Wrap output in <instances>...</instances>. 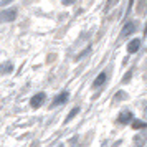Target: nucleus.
I'll return each mask as SVG.
<instances>
[{
	"label": "nucleus",
	"instance_id": "obj_1",
	"mask_svg": "<svg viewBox=\"0 0 147 147\" xmlns=\"http://www.w3.org/2000/svg\"><path fill=\"white\" fill-rule=\"evenodd\" d=\"M45 99H47V94H45V93H36L33 98L30 99V104H32V107L36 109V107H40L41 104L45 102Z\"/></svg>",
	"mask_w": 147,
	"mask_h": 147
},
{
	"label": "nucleus",
	"instance_id": "obj_2",
	"mask_svg": "<svg viewBox=\"0 0 147 147\" xmlns=\"http://www.w3.org/2000/svg\"><path fill=\"white\" fill-rule=\"evenodd\" d=\"M15 17H17V10H13V8L0 12V22H12L15 20Z\"/></svg>",
	"mask_w": 147,
	"mask_h": 147
},
{
	"label": "nucleus",
	"instance_id": "obj_3",
	"mask_svg": "<svg viewBox=\"0 0 147 147\" xmlns=\"http://www.w3.org/2000/svg\"><path fill=\"white\" fill-rule=\"evenodd\" d=\"M136 28H137V23H136V22H129V23H126L124 28L121 30V38L129 36L131 33H134V32H136Z\"/></svg>",
	"mask_w": 147,
	"mask_h": 147
},
{
	"label": "nucleus",
	"instance_id": "obj_4",
	"mask_svg": "<svg viewBox=\"0 0 147 147\" xmlns=\"http://www.w3.org/2000/svg\"><path fill=\"white\" fill-rule=\"evenodd\" d=\"M68 98H69V94H68V91H63V93H60L58 96H55V99H53V104L51 106H61V104H65L68 101Z\"/></svg>",
	"mask_w": 147,
	"mask_h": 147
},
{
	"label": "nucleus",
	"instance_id": "obj_5",
	"mask_svg": "<svg viewBox=\"0 0 147 147\" xmlns=\"http://www.w3.org/2000/svg\"><path fill=\"white\" fill-rule=\"evenodd\" d=\"M119 124H127V122H132V113L131 111H122L117 117Z\"/></svg>",
	"mask_w": 147,
	"mask_h": 147
},
{
	"label": "nucleus",
	"instance_id": "obj_6",
	"mask_svg": "<svg viewBox=\"0 0 147 147\" xmlns=\"http://www.w3.org/2000/svg\"><path fill=\"white\" fill-rule=\"evenodd\" d=\"M146 142H147V134L146 132L136 134V137H134V144H136V147H142Z\"/></svg>",
	"mask_w": 147,
	"mask_h": 147
},
{
	"label": "nucleus",
	"instance_id": "obj_7",
	"mask_svg": "<svg viewBox=\"0 0 147 147\" xmlns=\"http://www.w3.org/2000/svg\"><path fill=\"white\" fill-rule=\"evenodd\" d=\"M139 47H140V40L139 38H136V40L129 41V45H127V51H129L131 55H134L137 50H139Z\"/></svg>",
	"mask_w": 147,
	"mask_h": 147
},
{
	"label": "nucleus",
	"instance_id": "obj_8",
	"mask_svg": "<svg viewBox=\"0 0 147 147\" xmlns=\"http://www.w3.org/2000/svg\"><path fill=\"white\" fill-rule=\"evenodd\" d=\"M106 73H99V76L94 80V83H93V88H101L104 83H106Z\"/></svg>",
	"mask_w": 147,
	"mask_h": 147
},
{
	"label": "nucleus",
	"instance_id": "obj_9",
	"mask_svg": "<svg viewBox=\"0 0 147 147\" xmlns=\"http://www.w3.org/2000/svg\"><path fill=\"white\" fill-rule=\"evenodd\" d=\"M132 127H134V129H146V127H147V122H144V121H139V119H132Z\"/></svg>",
	"mask_w": 147,
	"mask_h": 147
},
{
	"label": "nucleus",
	"instance_id": "obj_10",
	"mask_svg": "<svg viewBox=\"0 0 147 147\" xmlns=\"http://www.w3.org/2000/svg\"><path fill=\"white\" fill-rule=\"evenodd\" d=\"M13 69L12 63H3V66H0V73H10Z\"/></svg>",
	"mask_w": 147,
	"mask_h": 147
},
{
	"label": "nucleus",
	"instance_id": "obj_11",
	"mask_svg": "<svg viewBox=\"0 0 147 147\" xmlns=\"http://www.w3.org/2000/svg\"><path fill=\"white\" fill-rule=\"evenodd\" d=\"M78 113H80V107H74V109H71V113L68 114V117L65 119V122H69V121L73 119V117H74V116H76Z\"/></svg>",
	"mask_w": 147,
	"mask_h": 147
},
{
	"label": "nucleus",
	"instance_id": "obj_12",
	"mask_svg": "<svg viewBox=\"0 0 147 147\" xmlns=\"http://www.w3.org/2000/svg\"><path fill=\"white\" fill-rule=\"evenodd\" d=\"M137 10H139L140 13H146V10H147V2H139V3H137Z\"/></svg>",
	"mask_w": 147,
	"mask_h": 147
},
{
	"label": "nucleus",
	"instance_id": "obj_13",
	"mask_svg": "<svg viewBox=\"0 0 147 147\" xmlns=\"http://www.w3.org/2000/svg\"><path fill=\"white\" fill-rule=\"evenodd\" d=\"M126 98H127V94L121 91V93H117L116 96H114V99H113V101H114V102H117V101H121V99H126Z\"/></svg>",
	"mask_w": 147,
	"mask_h": 147
},
{
	"label": "nucleus",
	"instance_id": "obj_14",
	"mask_svg": "<svg viewBox=\"0 0 147 147\" xmlns=\"http://www.w3.org/2000/svg\"><path fill=\"white\" fill-rule=\"evenodd\" d=\"M131 76H132V71H127V73L124 74V78H122V83H129V81H131Z\"/></svg>",
	"mask_w": 147,
	"mask_h": 147
},
{
	"label": "nucleus",
	"instance_id": "obj_15",
	"mask_svg": "<svg viewBox=\"0 0 147 147\" xmlns=\"http://www.w3.org/2000/svg\"><path fill=\"white\" fill-rule=\"evenodd\" d=\"M144 117L147 119V106H146V109H144Z\"/></svg>",
	"mask_w": 147,
	"mask_h": 147
},
{
	"label": "nucleus",
	"instance_id": "obj_16",
	"mask_svg": "<svg viewBox=\"0 0 147 147\" xmlns=\"http://www.w3.org/2000/svg\"><path fill=\"white\" fill-rule=\"evenodd\" d=\"M60 147H65V146H63V144H60Z\"/></svg>",
	"mask_w": 147,
	"mask_h": 147
},
{
	"label": "nucleus",
	"instance_id": "obj_17",
	"mask_svg": "<svg viewBox=\"0 0 147 147\" xmlns=\"http://www.w3.org/2000/svg\"><path fill=\"white\" fill-rule=\"evenodd\" d=\"M146 78H147V76H146Z\"/></svg>",
	"mask_w": 147,
	"mask_h": 147
}]
</instances>
